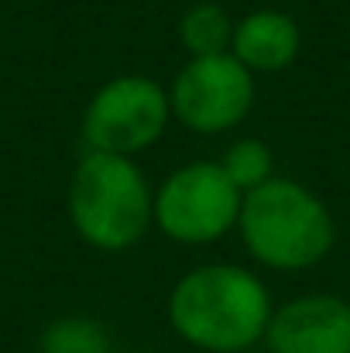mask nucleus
I'll return each mask as SVG.
<instances>
[{
  "label": "nucleus",
  "mask_w": 350,
  "mask_h": 353,
  "mask_svg": "<svg viewBox=\"0 0 350 353\" xmlns=\"http://www.w3.org/2000/svg\"><path fill=\"white\" fill-rule=\"evenodd\" d=\"M271 312L268 285L227 261L189 268L168 292L172 333L203 353H244L264 343Z\"/></svg>",
  "instance_id": "nucleus-1"
},
{
  "label": "nucleus",
  "mask_w": 350,
  "mask_h": 353,
  "mask_svg": "<svg viewBox=\"0 0 350 353\" xmlns=\"http://www.w3.org/2000/svg\"><path fill=\"white\" fill-rule=\"evenodd\" d=\"M240 240L247 254L268 271L316 268L337 240V227L323 199L295 179H268L244 196Z\"/></svg>",
  "instance_id": "nucleus-2"
},
{
  "label": "nucleus",
  "mask_w": 350,
  "mask_h": 353,
  "mask_svg": "<svg viewBox=\"0 0 350 353\" xmlns=\"http://www.w3.org/2000/svg\"><path fill=\"white\" fill-rule=\"evenodd\" d=\"M69 220L104 254L130 250L155 227V192L137 161L86 151L69 182Z\"/></svg>",
  "instance_id": "nucleus-3"
},
{
  "label": "nucleus",
  "mask_w": 350,
  "mask_h": 353,
  "mask_svg": "<svg viewBox=\"0 0 350 353\" xmlns=\"http://www.w3.org/2000/svg\"><path fill=\"white\" fill-rule=\"evenodd\" d=\"M244 192L227 179L220 161H189L175 168L155 192V227L175 243L203 247L237 230Z\"/></svg>",
  "instance_id": "nucleus-4"
},
{
  "label": "nucleus",
  "mask_w": 350,
  "mask_h": 353,
  "mask_svg": "<svg viewBox=\"0 0 350 353\" xmlns=\"http://www.w3.org/2000/svg\"><path fill=\"white\" fill-rule=\"evenodd\" d=\"M172 123L168 90L151 76H117L104 83L83 114V141L90 151L134 158L162 141Z\"/></svg>",
  "instance_id": "nucleus-5"
},
{
  "label": "nucleus",
  "mask_w": 350,
  "mask_h": 353,
  "mask_svg": "<svg viewBox=\"0 0 350 353\" xmlns=\"http://www.w3.org/2000/svg\"><path fill=\"white\" fill-rule=\"evenodd\" d=\"M172 120L193 134H227L254 107V72L231 52L189 59L168 86Z\"/></svg>",
  "instance_id": "nucleus-6"
},
{
  "label": "nucleus",
  "mask_w": 350,
  "mask_h": 353,
  "mask_svg": "<svg viewBox=\"0 0 350 353\" xmlns=\"http://www.w3.org/2000/svg\"><path fill=\"white\" fill-rule=\"evenodd\" d=\"M264 343L271 353H350V302L309 292L275 305Z\"/></svg>",
  "instance_id": "nucleus-7"
},
{
  "label": "nucleus",
  "mask_w": 350,
  "mask_h": 353,
  "mask_svg": "<svg viewBox=\"0 0 350 353\" xmlns=\"http://www.w3.org/2000/svg\"><path fill=\"white\" fill-rule=\"evenodd\" d=\"M302 34L295 17L275 7H261L233 21L231 55L247 72H282L295 62Z\"/></svg>",
  "instance_id": "nucleus-8"
},
{
  "label": "nucleus",
  "mask_w": 350,
  "mask_h": 353,
  "mask_svg": "<svg viewBox=\"0 0 350 353\" xmlns=\"http://www.w3.org/2000/svg\"><path fill=\"white\" fill-rule=\"evenodd\" d=\"M179 41L182 48L193 55V59H210V55H227L233 41V21L231 14L213 3V0H203V3H193L182 21H179Z\"/></svg>",
  "instance_id": "nucleus-9"
},
{
  "label": "nucleus",
  "mask_w": 350,
  "mask_h": 353,
  "mask_svg": "<svg viewBox=\"0 0 350 353\" xmlns=\"http://www.w3.org/2000/svg\"><path fill=\"white\" fill-rule=\"evenodd\" d=\"M41 353H114V340L104 323L90 316H62L41 330Z\"/></svg>",
  "instance_id": "nucleus-10"
},
{
  "label": "nucleus",
  "mask_w": 350,
  "mask_h": 353,
  "mask_svg": "<svg viewBox=\"0 0 350 353\" xmlns=\"http://www.w3.org/2000/svg\"><path fill=\"white\" fill-rule=\"evenodd\" d=\"M220 168L227 172L233 185L247 196L257 185H264L268 179H275V154L268 151V144L261 137H240L220 158Z\"/></svg>",
  "instance_id": "nucleus-11"
}]
</instances>
